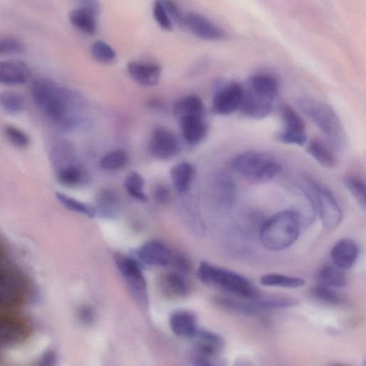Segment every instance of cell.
<instances>
[{
  "instance_id": "obj_11",
  "label": "cell",
  "mask_w": 366,
  "mask_h": 366,
  "mask_svg": "<svg viewBox=\"0 0 366 366\" xmlns=\"http://www.w3.org/2000/svg\"><path fill=\"white\" fill-rule=\"evenodd\" d=\"M283 129L278 139L286 145L304 146L307 142L305 125L302 118L292 108L285 106L281 110Z\"/></svg>"
},
{
  "instance_id": "obj_17",
  "label": "cell",
  "mask_w": 366,
  "mask_h": 366,
  "mask_svg": "<svg viewBox=\"0 0 366 366\" xmlns=\"http://www.w3.org/2000/svg\"><path fill=\"white\" fill-rule=\"evenodd\" d=\"M184 141L192 146L200 144L208 133L205 116H184L178 118Z\"/></svg>"
},
{
  "instance_id": "obj_21",
  "label": "cell",
  "mask_w": 366,
  "mask_h": 366,
  "mask_svg": "<svg viewBox=\"0 0 366 366\" xmlns=\"http://www.w3.org/2000/svg\"><path fill=\"white\" fill-rule=\"evenodd\" d=\"M170 326L177 336L192 337L197 330L196 316L188 310H176L170 317Z\"/></svg>"
},
{
  "instance_id": "obj_27",
  "label": "cell",
  "mask_w": 366,
  "mask_h": 366,
  "mask_svg": "<svg viewBox=\"0 0 366 366\" xmlns=\"http://www.w3.org/2000/svg\"><path fill=\"white\" fill-rule=\"evenodd\" d=\"M161 283L163 292L169 297L181 298L188 293V285L180 273L172 272L165 274Z\"/></svg>"
},
{
  "instance_id": "obj_1",
  "label": "cell",
  "mask_w": 366,
  "mask_h": 366,
  "mask_svg": "<svg viewBox=\"0 0 366 366\" xmlns=\"http://www.w3.org/2000/svg\"><path fill=\"white\" fill-rule=\"evenodd\" d=\"M34 102L41 113L63 132L77 124L71 116L76 98L73 93L48 78L35 80L31 88Z\"/></svg>"
},
{
  "instance_id": "obj_23",
  "label": "cell",
  "mask_w": 366,
  "mask_h": 366,
  "mask_svg": "<svg viewBox=\"0 0 366 366\" xmlns=\"http://www.w3.org/2000/svg\"><path fill=\"white\" fill-rule=\"evenodd\" d=\"M97 18L98 16L91 11L78 7L73 10L69 16L70 21L74 28L90 36L96 33Z\"/></svg>"
},
{
  "instance_id": "obj_30",
  "label": "cell",
  "mask_w": 366,
  "mask_h": 366,
  "mask_svg": "<svg viewBox=\"0 0 366 366\" xmlns=\"http://www.w3.org/2000/svg\"><path fill=\"white\" fill-rule=\"evenodd\" d=\"M145 184L143 177L135 171L128 173L125 180V187L128 193L133 198L143 203L148 200L144 191Z\"/></svg>"
},
{
  "instance_id": "obj_42",
  "label": "cell",
  "mask_w": 366,
  "mask_h": 366,
  "mask_svg": "<svg viewBox=\"0 0 366 366\" xmlns=\"http://www.w3.org/2000/svg\"><path fill=\"white\" fill-rule=\"evenodd\" d=\"M78 8L85 9L99 16L101 13V6L98 0H76Z\"/></svg>"
},
{
  "instance_id": "obj_18",
  "label": "cell",
  "mask_w": 366,
  "mask_h": 366,
  "mask_svg": "<svg viewBox=\"0 0 366 366\" xmlns=\"http://www.w3.org/2000/svg\"><path fill=\"white\" fill-rule=\"evenodd\" d=\"M330 255L333 265L342 270H347L355 264L359 255V249L352 240L342 239L333 246Z\"/></svg>"
},
{
  "instance_id": "obj_33",
  "label": "cell",
  "mask_w": 366,
  "mask_h": 366,
  "mask_svg": "<svg viewBox=\"0 0 366 366\" xmlns=\"http://www.w3.org/2000/svg\"><path fill=\"white\" fill-rule=\"evenodd\" d=\"M311 294L317 300L331 306H340L345 303V299L333 288L320 285L313 288Z\"/></svg>"
},
{
  "instance_id": "obj_15",
  "label": "cell",
  "mask_w": 366,
  "mask_h": 366,
  "mask_svg": "<svg viewBox=\"0 0 366 366\" xmlns=\"http://www.w3.org/2000/svg\"><path fill=\"white\" fill-rule=\"evenodd\" d=\"M33 76L30 66L19 60L0 61V85L19 86L28 83Z\"/></svg>"
},
{
  "instance_id": "obj_45",
  "label": "cell",
  "mask_w": 366,
  "mask_h": 366,
  "mask_svg": "<svg viewBox=\"0 0 366 366\" xmlns=\"http://www.w3.org/2000/svg\"><path fill=\"white\" fill-rule=\"evenodd\" d=\"M4 253V248L1 242H0V258H1Z\"/></svg>"
},
{
  "instance_id": "obj_29",
  "label": "cell",
  "mask_w": 366,
  "mask_h": 366,
  "mask_svg": "<svg viewBox=\"0 0 366 366\" xmlns=\"http://www.w3.org/2000/svg\"><path fill=\"white\" fill-rule=\"evenodd\" d=\"M261 285L266 287L299 288L305 285V280L298 277H290L277 273H269L260 278Z\"/></svg>"
},
{
  "instance_id": "obj_32",
  "label": "cell",
  "mask_w": 366,
  "mask_h": 366,
  "mask_svg": "<svg viewBox=\"0 0 366 366\" xmlns=\"http://www.w3.org/2000/svg\"><path fill=\"white\" fill-rule=\"evenodd\" d=\"M0 107L9 114H18L24 111L25 100L18 93L4 91L0 93Z\"/></svg>"
},
{
  "instance_id": "obj_24",
  "label": "cell",
  "mask_w": 366,
  "mask_h": 366,
  "mask_svg": "<svg viewBox=\"0 0 366 366\" xmlns=\"http://www.w3.org/2000/svg\"><path fill=\"white\" fill-rule=\"evenodd\" d=\"M194 173L193 166L188 162H182L173 166L170 175L176 190L181 193L187 192L193 182Z\"/></svg>"
},
{
  "instance_id": "obj_44",
  "label": "cell",
  "mask_w": 366,
  "mask_h": 366,
  "mask_svg": "<svg viewBox=\"0 0 366 366\" xmlns=\"http://www.w3.org/2000/svg\"><path fill=\"white\" fill-rule=\"evenodd\" d=\"M81 316L84 322L90 324L94 320L95 313L90 307H84L81 312Z\"/></svg>"
},
{
  "instance_id": "obj_26",
  "label": "cell",
  "mask_w": 366,
  "mask_h": 366,
  "mask_svg": "<svg viewBox=\"0 0 366 366\" xmlns=\"http://www.w3.org/2000/svg\"><path fill=\"white\" fill-rule=\"evenodd\" d=\"M55 173L59 183L70 188L81 185L86 178L83 168L76 162L63 166L55 171Z\"/></svg>"
},
{
  "instance_id": "obj_20",
  "label": "cell",
  "mask_w": 366,
  "mask_h": 366,
  "mask_svg": "<svg viewBox=\"0 0 366 366\" xmlns=\"http://www.w3.org/2000/svg\"><path fill=\"white\" fill-rule=\"evenodd\" d=\"M200 356L208 359L218 354L223 347V340L218 334L206 330L198 329L192 337Z\"/></svg>"
},
{
  "instance_id": "obj_41",
  "label": "cell",
  "mask_w": 366,
  "mask_h": 366,
  "mask_svg": "<svg viewBox=\"0 0 366 366\" xmlns=\"http://www.w3.org/2000/svg\"><path fill=\"white\" fill-rule=\"evenodd\" d=\"M173 24L183 26L184 14L175 0H161Z\"/></svg>"
},
{
  "instance_id": "obj_37",
  "label": "cell",
  "mask_w": 366,
  "mask_h": 366,
  "mask_svg": "<svg viewBox=\"0 0 366 366\" xmlns=\"http://www.w3.org/2000/svg\"><path fill=\"white\" fill-rule=\"evenodd\" d=\"M92 57L98 63L109 64L116 59V53L108 44L98 41L94 42L91 47Z\"/></svg>"
},
{
  "instance_id": "obj_6",
  "label": "cell",
  "mask_w": 366,
  "mask_h": 366,
  "mask_svg": "<svg viewBox=\"0 0 366 366\" xmlns=\"http://www.w3.org/2000/svg\"><path fill=\"white\" fill-rule=\"evenodd\" d=\"M233 170L243 177L258 183L274 179L281 171V165L273 156L259 151H245L232 161Z\"/></svg>"
},
{
  "instance_id": "obj_22",
  "label": "cell",
  "mask_w": 366,
  "mask_h": 366,
  "mask_svg": "<svg viewBox=\"0 0 366 366\" xmlns=\"http://www.w3.org/2000/svg\"><path fill=\"white\" fill-rule=\"evenodd\" d=\"M307 153L322 167L331 169L336 166L337 159L334 153L325 143L312 139L307 145Z\"/></svg>"
},
{
  "instance_id": "obj_31",
  "label": "cell",
  "mask_w": 366,
  "mask_h": 366,
  "mask_svg": "<svg viewBox=\"0 0 366 366\" xmlns=\"http://www.w3.org/2000/svg\"><path fill=\"white\" fill-rule=\"evenodd\" d=\"M345 187L355 200L363 208L366 204V185L363 179L355 175H349L343 180Z\"/></svg>"
},
{
  "instance_id": "obj_10",
  "label": "cell",
  "mask_w": 366,
  "mask_h": 366,
  "mask_svg": "<svg viewBox=\"0 0 366 366\" xmlns=\"http://www.w3.org/2000/svg\"><path fill=\"white\" fill-rule=\"evenodd\" d=\"M115 262L134 295L141 302L147 303V282L141 263L136 259L120 253L116 254Z\"/></svg>"
},
{
  "instance_id": "obj_34",
  "label": "cell",
  "mask_w": 366,
  "mask_h": 366,
  "mask_svg": "<svg viewBox=\"0 0 366 366\" xmlns=\"http://www.w3.org/2000/svg\"><path fill=\"white\" fill-rule=\"evenodd\" d=\"M221 203L227 208H233L237 198V185L233 179L223 176L218 185Z\"/></svg>"
},
{
  "instance_id": "obj_40",
  "label": "cell",
  "mask_w": 366,
  "mask_h": 366,
  "mask_svg": "<svg viewBox=\"0 0 366 366\" xmlns=\"http://www.w3.org/2000/svg\"><path fill=\"white\" fill-rule=\"evenodd\" d=\"M26 45L19 39L8 37L0 39V56L24 54Z\"/></svg>"
},
{
  "instance_id": "obj_7",
  "label": "cell",
  "mask_w": 366,
  "mask_h": 366,
  "mask_svg": "<svg viewBox=\"0 0 366 366\" xmlns=\"http://www.w3.org/2000/svg\"><path fill=\"white\" fill-rule=\"evenodd\" d=\"M29 295V285L21 273L11 268H0V310L21 307Z\"/></svg>"
},
{
  "instance_id": "obj_43",
  "label": "cell",
  "mask_w": 366,
  "mask_h": 366,
  "mask_svg": "<svg viewBox=\"0 0 366 366\" xmlns=\"http://www.w3.org/2000/svg\"><path fill=\"white\" fill-rule=\"evenodd\" d=\"M154 198L160 203H166L170 198V191L164 185H158L154 190Z\"/></svg>"
},
{
  "instance_id": "obj_36",
  "label": "cell",
  "mask_w": 366,
  "mask_h": 366,
  "mask_svg": "<svg viewBox=\"0 0 366 366\" xmlns=\"http://www.w3.org/2000/svg\"><path fill=\"white\" fill-rule=\"evenodd\" d=\"M56 197L62 205L71 211L85 215L89 218L96 216V209L91 205L61 193H58Z\"/></svg>"
},
{
  "instance_id": "obj_8",
  "label": "cell",
  "mask_w": 366,
  "mask_h": 366,
  "mask_svg": "<svg viewBox=\"0 0 366 366\" xmlns=\"http://www.w3.org/2000/svg\"><path fill=\"white\" fill-rule=\"evenodd\" d=\"M33 331L24 316L9 311L0 312V346L12 347L25 342Z\"/></svg>"
},
{
  "instance_id": "obj_19",
  "label": "cell",
  "mask_w": 366,
  "mask_h": 366,
  "mask_svg": "<svg viewBox=\"0 0 366 366\" xmlns=\"http://www.w3.org/2000/svg\"><path fill=\"white\" fill-rule=\"evenodd\" d=\"M131 77L144 87H154L160 81L161 68L156 64L131 62L127 66Z\"/></svg>"
},
{
  "instance_id": "obj_39",
  "label": "cell",
  "mask_w": 366,
  "mask_h": 366,
  "mask_svg": "<svg viewBox=\"0 0 366 366\" xmlns=\"http://www.w3.org/2000/svg\"><path fill=\"white\" fill-rule=\"evenodd\" d=\"M153 16L159 27L165 31L173 30L174 24L166 11L161 0H155L153 6Z\"/></svg>"
},
{
  "instance_id": "obj_38",
  "label": "cell",
  "mask_w": 366,
  "mask_h": 366,
  "mask_svg": "<svg viewBox=\"0 0 366 366\" xmlns=\"http://www.w3.org/2000/svg\"><path fill=\"white\" fill-rule=\"evenodd\" d=\"M4 133L8 141L16 148L24 149L31 144L29 136L16 126L7 125L4 128Z\"/></svg>"
},
{
  "instance_id": "obj_16",
  "label": "cell",
  "mask_w": 366,
  "mask_h": 366,
  "mask_svg": "<svg viewBox=\"0 0 366 366\" xmlns=\"http://www.w3.org/2000/svg\"><path fill=\"white\" fill-rule=\"evenodd\" d=\"M138 260L151 266L164 267L173 260L171 250L162 242L151 240L144 243L136 253Z\"/></svg>"
},
{
  "instance_id": "obj_35",
  "label": "cell",
  "mask_w": 366,
  "mask_h": 366,
  "mask_svg": "<svg viewBox=\"0 0 366 366\" xmlns=\"http://www.w3.org/2000/svg\"><path fill=\"white\" fill-rule=\"evenodd\" d=\"M128 162V156L123 150H115L103 156L101 166L106 171H115L126 167Z\"/></svg>"
},
{
  "instance_id": "obj_4",
  "label": "cell",
  "mask_w": 366,
  "mask_h": 366,
  "mask_svg": "<svg viewBox=\"0 0 366 366\" xmlns=\"http://www.w3.org/2000/svg\"><path fill=\"white\" fill-rule=\"evenodd\" d=\"M301 225V220L294 210L280 211L263 223L260 231V241L270 250H284L297 240Z\"/></svg>"
},
{
  "instance_id": "obj_13",
  "label": "cell",
  "mask_w": 366,
  "mask_h": 366,
  "mask_svg": "<svg viewBox=\"0 0 366 366\" xmlns=\"http://www.w3.org/2000/svg\"><path fill=\"white\" fill-rule=\"evenodd\" d=\"M183 26L197 38L205 41H221L226 32L204 16L193 12L184 14Z\"/></svg>"
},
{
  "instance_id": "obj_3",
  "label": "cell",
  "mask_w": 366,
  "mask_h": 366,
  "mask_svg": "<svg viewBox=\"0 0 366 366\" xmlns=\"http://www.w3.org/2000/svg\"><path fill=\"white\" fill-rule=\"evenodd\" d=\"M297 106L301 113L320 130L332 148L339 151L345 148V132L339 117L330 106L308 97L298 99Z\"/></svg>"
},
{
  "instance_id": "obj_14",
  "label": "cell",
  "mask_w": 366,
  "mask_h": 366,
  "mask_svg": "<svg viewBox=\"0 0 366 366\" xmlns=\"http://www.w3.org/2000/svg\"><path fill=\"white\" fill-rule=\"evenodd\" d=\"M179 151L178 139L172 131L164 128L154 130L148 144V151L153 157L167 161L175 157Z\"/></svg>"
},
{
  "instance_id": "obj_2",
  "label": "cell",
  "mask_w": 366,
  "mask_h": 366,
  "mask_svg": "<svg viewBox=\"0 0 366 366\" xmlns=\"http://www.w3.org/2000/svg\"><path fill=\"white\" fill-rule=\"evenodd\" d=\"M278 91V82L273 76L265 73L253 75L243 86L240 111L250 119H263L273 111Z\"/></svg>"
},
{
  "instance_id": "obj_25",
  "label": "cell",
  "mask_w": 366,
  "mask_h": 366,
  "mask_svg": "<svg viewBox=\"0 0 366 366\" xmlns=\"http://www.w3.org/2000/svg\"><path fill=\"white\" fill-rule=\"evenodd\" d=\"M173 113L178 118L184 116H205V106L200 98L190 95L175 103Z\"/></svg>"
},
{
  "instance_id": "obj_28",
  "label": "cell",
  "mask_w": 366,
  "mask_h": 366,
  "mask_svg": "<svg viewBox=\"0 0 366 366\" xmlns=\"http://www.w3.org/2000/svg\"><path fill=\"white\" fill-rule=\"evenodd\" d=\"M319 285L330 288H341L347 285V278L342 270L335 265H325L317 273Z\"/></svg>"
},
{
  "instance_id": "obj_12",
  "label": "cell",
  "mask_w": 366,
  "mask_h": 366,
  "mask_svg": "<svg viewBox=\"0 0 366 366\" xmlns=\"http://www.w3.org/2000/svg\"><path fill=\"white\" fill-rule=\"evenodd\" d=\"M243 96V86L230 83L220 87L215 93L212 102L214 114L230 116L240 110Z\"/></svg>"
},
{
  "instance_id": "obj_5",
  "label": "cell",
  "mask_w": 366,
  "mask_h": 366,
  "mask_svg": "<svg viewBox=\"0 0 366 366\" xmlns=\"http://www.w3.org/2000/svg\"><path fill=\"white\" fill-rule=\"evenodd\" d=\"M197 276L205 285L240 299H254L260 295L245 277L208 262L203 261L200 264Z\"/></svg>"
},
{
  "instance_id": "obj_9",
  "label": "cell",
  "mask_w": 366,
  "mask_h": 366,
  "mask_svg": "<svg viewBox=\"0 0 366 366\" xmlns=\"http://www.w3.org/2000/svg\"><path fill=\"white\" fill-rule=\"evenodd\" d=\"M315 196L316 211L327 230H333L342 219V210L332 193L327 188L312 182L310 183Z\"/></svg>"
}]
</instances>
